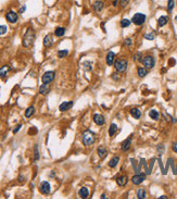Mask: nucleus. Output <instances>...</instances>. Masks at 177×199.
Wrapping results in <instances>:
<instances>
[{
	"label": "nucleus",
	"mask_w": 177,
	"mask_h": 199,
	"mask_svg": "<svg viewBox=\"0 0 177 199\" xmlns=\"http://www.w3.org/2000/svg\"><path fill=\"white\" fill-rule=\"evenodd\" d=\"M35 37H36V35H35V32L33 31V28H27V31L24 34L23 39H22L23 47H25V48L31 47L32 45L34 44V42H35Z\"/></svg>",
	"instance_id": "1"
},
{
	"label": "nucleus",
	"mask_w": 177,
	"mask_h": 199,
	"mask_svg": "<svg viewBox=\"0 0 177 199\" xmlns=\"http://www.w3.org/2000/svg\"><path fill=\"white\" fill-rule=\"evenodd\" d=\"M96 142V135L91 131H85L83 133V144L85 146H90Z\"/></svg>",
	"instance_id": "2"
},
{
	"label": "nucleus",
	"mask_w": 177,
	"mask_h": 199,
	"mask_svg": "<svg viewBox=\"0 0 177 199\" xmlns=\"http://www.w3.org/2000/svg\"><path fill=\"white\" fill-rule=\"evenodd\" d=\"M127 65H128V63H127V60H125V59H118L114 62V68L120 73H124L127 70Z\"/></svg>",
	"instance_id": "3"
},
{
	"label": "nucleus",
	"mask_w": 177,
	"mask_h": 199,
	"mask_svg": "<svg viewBox=\"0 0 177 199\" xmlns=\"http://www.w3.org/2000/svg\"><path fill=\"white\" fill-rule=\"evenodd\" d=\"M146 19L147 16L143 13H136L134 16H133V19H132V22L135 25H138L139 26V25H142L146 22Z\"/></svg>",
	"instance_id": "4"
},
{
	"label": "nucleus",
	"mask_w": 177,
	"mask_h": 199,
	"mask_svg": "<svg viewBox=\"0 0 177 199\" xmlns=\"http://www.w3.org/2000/svg\"><path fill=\"white\" fill-rule=\"evenodd\" d=\"M55 73L53 71H47V72H45V74L43 75L41 81H43V84H49V83H51V82L55 80Z\"/></svg>",
	"instance_id": "5"
},
{
	"label": "nucleus",
	"mask_w": 177,
	"mask_h": 199,
	"mask_svg": "<svg viewBox=\"0 0 177 199\" xmlns=\"http://www.w3.org/2000/svg\"><path fill=\"white\" fill-rule=\"evenodd\" d=\"M154 63H155V60L152 56H146L142 59V64L145 65L146 69H152L154 67Z\"/></svg>",
	"instance_id": "6"
},
{
	"label": "nucleus",
	"mask_w": 177,
	"mask_h": 199,
	"mask_svg": "<svg viewBox=\"0 0 177 199\" xmlns=\"http://www.w3.org/2000/svg\"><path fill=\"white\" fill-rule=\"evenodd\" d=\"M50 190H51V187H50V184L47 181L41 182V184L39 186V192L43 195H48V194H50Z\"/></svg>",
	"instance_id": "7"
},
{
	"label": "nucleus",
	"mask_w": 177,
	"mask_h": 199,
	"mask_svg": "<svg viewBox=\"0 0 177 199\" xmlns=\"http://www.w3.org/2000/svg\"><path fill=\"white\" fill-rule=\"evenodd\" d=\"M6 19L9 23H15L18 19V13H15L14 11H9V12L6 14Z\"/></svg>",
	"instance_id": "8"
},
{
	"label": "nucleus",
	"mask_w": 177,
	"mask_h": 199,
	"mask_svg": "<svg viewBox=\"0 0 177 199\" xmlns=\"http://www.w3.org/2000/svg\"><path fill=\"white\" fill-rule=\"evenodd\" d=\"M146 180V174H136L132 177V182L135 185H139Z\"/></svg>",
	"instance_id": "9"
},
{
	"label": "nucleus",
	"mask_w": 177,
	"mask_h": 199,
	"mask_svg": "<svg viewBox=\"0 0 177 199\" xmlns=\"http://www.w3.org/2000/svg\"><path fill=\"white\" fill-rule=\"evenodd\" d=\"M92 8H93V10H95L96 12H101L104 8L103 1H101V0H96V1L93 2V5H92Z\"/></svg>",
	"instance_id": "10"
},
{
	"label": "nucleus",
	"mask_w": 177,
	"mask_h": 199,
	"mask_svg": "<svg viewBox=\"0 0 177 199\" xmlns=\"http://www.w3.org/2000/svg\"><path fill=\"white\" fill-rule=\"evenodd\" d=\"M93 122L96 123L97 125H103L105 123V119L102 114H98L96 113L95 115H93Z\"/></svg>",
	"instance_id": "11"
},
{
	"label": "nucleus",
	"mask_w": 177,
	"mask_h": 199,
	"mask_svg": "<svg viewBox=\"0 0 177 199\" xmlns=\"http://www.w3.org/2000/svg\"><path fill=\"white\" fill-rule=\"evenodd\" d=\"M73 107V101H65V102H62L60 107H59V109H60V111L61 112H64V111H67L68 109H71Z\"/></svg>",
	"instance_id": "12"
},
{
	"label": "nucleus",
	"mask_w": 177,
	"mask_h": 199,
	"mask_svg": "<svg viewBox=\"0 0 177 199\" xmlns=\"http://www.w3.org/2000/svg\"><path fill=\"white\" fill-rule=\"evenodd\" d=\"M114 59H115V53L113 51H109L108 55H107V58H105L107 64L108 65H112L114 63Z\"/></svg>",
	"instance_id": "13"
},
{
	"label": "nucleus",
	"mask_w": 177,
	"mask_h": 199,
	"mask_svg": "<svg viewBox=\"0 0 177 199\" xmlns=\"http://www.w3.org/2000/svg\"><path fill=\"white\" fill-rule=\"evenodd\" d=\"M127 182H128V179L125 175H122V176L117 177V180H116V183H117L118 186H125L127 184Z\"/></svg>",
	"instance_id": "14"
},
{
	"label": "nucleus",
	"mask_w": 177,
	"mask_h": 199,
	"mask_svg": "<svg viewBox=\"0 0 177 199\" xmlns=\"http://www.w3.org/2000/svg\"><path fill=\"white\" fill-rule=\"evenodd\" d=\"M97 152H98V156H99L101 159H104V158L107 157V155H108V150L105 149V147H103V146L98 147Z\"/></svg>",
	"instance_id": "15"
},
{
	"label": "nucleus",
	"mask_w": 177,
	"mask_h": 199,
	"mask_svg": "<svg viewBox=\"0 0 177 199\" xmlns=\"http://www.w3.org/2000/svg\"><path fill=\"white\" fill-rule=\"evenodd\" d=\"M78 196H80V198H83V199L88 198V196H89L88 188H87V187H82V188L80 189V192H78Z\"/></svg>",
	"instance_id": "16"
},
{
	"label": "nucleus",
	"mask_w": 177,
	"mask_h": 199,
	"mask_svg": "<svg viewBox=\"0 0 177 199\" xmlns=\"http://www.w3.org/2000/svg\"><path fill=\"white\" fill-rule=\"evenodd\" d=\"M53 43V39H52V36L48 34V35H46L45 38H43V46L45 47H50L51 45Z\"/></svg>",
	"instance_id": "17"
},
{
	"label": "nucleus",
	"mask_w": 177,
	"mask_h": 199,
	"mask_svg": "<svg viewBox=\"0 0 177 199\" xmlns=\"http://www.w3.org/2000/svg\"><path fill=\"white\" fill-rule=\"evenodd\" d=\"M130 145H132V137L127 138V139L122 144V151H127V150L130 148Z\"/></svg>",
	"instance_id": "18"
},
{
	"label": "nucleus",
	"mask_w": 177,
	"mask_h": 199,
	"mask_svg": "<svg viewBox=\"0 0 177 199\" xmlns=\"http://www.w3.org/2000/svg\"><path fill=\"white\" fill-rule=\"evenodd\" d=\"M167 22H168V18L165 16V15H162V16H160L159 20H158V25H159V27H162V26H164V25L167 24Z\"/></svg>",
	"instance_id": "19"
},
{
	"label": "nucleus",
	"mask_w": 177,
	"mask_h": 199,
	"mask_svg": "<svg viewBox=\"0 0 177 199\" xmlns=\"http://www.w3.org/2000/svg\"><path fill=\"white\" fill-rule=\"evenodd\" d=\"M49 84H43L40 87H39V94L40 95H47L49 93Z\"/></svg>",
	"instance_id": "20"
},
{
	"label": "nucleus",
	"mask_w": 177,
	"mask_h": 199,
	"mask_svg": "<svg viewBox=\"0 0 177 199\" xmlns=\"http://www.w3.org/2000/svg\"><path fill=\"white\" fill-rule=\"evenodd\" d=\"M130 114L133 115V118L135 119H140L141 117V111L138 109V108H133L132 110H130Z\"/></svg>",
	"instance_id": "21"
},
{
	"label": "nucleus",
	"mask_w": 177,
	"mask_h": 199,
	"mask_svg": "<svg viewBox=\"0 0 177 199\" xmlns=\"http://www.w3.org/2000/svg\"><path fill=\"white\" fill-rule=\"evenodd\" d=\"M9 71H10V67L9 65H3L2 68H0V77L3 78Z\"/></svg>",
	"instance_id": "22"
},
{
	"label": "nucleus",
	"mask_w": 177,
	"mask_h": 199,
	"mask_svg": "<svg viewBox=\"0 0 177 199\" xmlns=\"http://www.w3.org/2000/svg\"><path fill=\"white\" fill-rule=\"evenodd\" d=\"M118 161H120V157H117V156L113 157L110 160V162H109V167L110 168H115L116 165H117V163H118Z\"/></svg>",
	"instance_id": "23"
},
{
	"label": "nucleus",
	"mask_w": 177,
	"mask_h": 199,
	"mask_svg": "<svg viewBox=\"0 0 177 199\" xmlns=\"http://www.w3.org/2000/svg\"><path fill=\"white\" fill-rule=\"evenodd\" d=\"M65 34V28L64 27H57L55 31V35L57 37H62Z\"/></svg>",
	"instance_id": "24"
},
{
	"label": "nucleus",
	"mask_w": 177,
	"mask_h": 199,
	"mask_svg": "<svg viewBox=\"0 0 177 199\" xmlns=\"http://www.w3.org/2000/svg\"><path fill=\"white\" fill-rule=\"evenodd\" d=\"M149 117L152 119V120H155V121H158L160 118V114H159V112L157 111V110H154V109H152V110H150V112H149Z\"/></svg>",
	"instance_id": "25"
},
{
	"label": "nucleus",
	"mask_w": 177,
	"mask_h": 199,
	"mask_svg": "<svg viewBox=\"0 0 177 199\" xmlns=\"http://www.w3.org/2000/svg\"><path fill=\"white\" fill-rule=\"evenodd\" d=\"M34 113H35V108L33 106L28 107V108L26 109V111H25V118H31Z\"/></svg>",
	"instance_id": "26"
},
{
	"label": "nucleus",
	"mask_w": 177,
	"mask_h": 199,
	"mask_svg": "<svg viewBox=\"0 0 177 199\" xmlns=\"http://www.w3.org/2000/svg\"><path fill=\"white\" fill-rule=\"evenodd\" d=\"M116 132H117V125L115 123H112L110 125V128H109V135L110 136H114Z\"/></svg>",
	"instance_id": "27"
},
{
	"label": "nucleus",
	"mask_w": 177,
	"mask_h": 199,
	"mask_svg": "<svg viewBox=\"0 0 177 199\" xmlns=\"http://www.w3.org/2000/svg\"><path fill=\"white\" fill-rule=\"evenodd\" d=\"M83 69H84V71H91L92 62H90V61H84L83 62Z\"/></svg>",
	"instance_id": "28"
},
{
	"label": "nucleus",
	"mask_w": 177,
	"mask_h": 199,
	"mask_svg": "<svg viewBox=\"0 0 177 199\" xmlns=\"http://www.w3.org/2000/svg\"><path fill=\"white\" fill-rule=\"evenodd\" d=\"M137 73H138V76L142 78V77H145V76H146L148 72H147L146 68H138V70H137Z\"/></svg>",
	"instance_id": "29"
},
{
	"label": "nucleus",
	"mask_w": 177,
	"mask_h": 199,
	"mask_svg": "<svg viewBox=\"0 0 177 199\" xmlns=\"http://www.w3.org/2000/svg\"><path fill=\"white\" fill-rule=\"evenodd\" d=\"M147 197V193L145 189H139L137 192V198L138 199H145Z\"/></svg>",
	"instance_id": "30"
},
{
	"label": "nucleus",
	"mask_w": 177,
	"mask_h": 199,
	"mask_svg": "<svg viewBox=\"0 0 177 199\" xmlns=\"http://www.w3.org/2000/svg\"><path fill=\"white\" fill-rule=\"evenodd\" d=\"M174 7H175V0H168L167 1V11L172 12V10L174 9Z\"/></svg>",
	"instance_id": "31"
},
{
	"label": "nucleus",
	"mask_w": 177,
	"mask_h": 199,
	"mask_svg": "<svg viewBox=\"0 0 177 199\" xmlns=\"http://www.w3.org/2000/svg\"><path fill=\"white\" fill-rule=\"evenodd\" d=\"M130 21H129L128 19H123L122 21H121V26H122L123 28H125V27H128L129 25H130Z\"/></svg>",
	"instance_id": "32"
},
{
	"label": "nucleus",
	"mask_w": 177,
	"mask_h": 199,
	"mask_svg": "<svg viewBox=\"0 0 177 199\" xmlns=\"http://www.w3.org/2000/svg\"><path fill=\"white\" fill-rule=\"evenodd\" d=\"M67 55H68V51L67 50H59L58 51V57L61 58V59L62 58H65Z\"/></svg>",
	"instance_id": "33"
},
{
	"label": "nucleus",
	"mask_w": 177,
	"mask_h": 199,
	"mask_svg": "<svg viewBox=\"0 0 177 199\" xmlns=\"http://www.w3.org/2000/svg\"><path fill=\"white\" fill-rule=\"evenodd\" d=\"M155 38V35H154V33H148L145 35V39H148V40H153Z\"/></svg>",
	"instance_id": "34"
},
{
	"label": "nucleus",
	"mask_w": 177,
	"mask_h": 199,
	"mask_svg": "<svg viewBox=\"0 0 177 199\" xmlns=\"http://www.w3.org/2000/svg\"><path fill=\"white\" fill-rule=\"evenodd\" d=\"M142 55H141V52H137L136 55L134 56V60L136 62H139V61H142Z\"/></svg>",
	"instance_id": "35"
},
{
	"label": "nucleus",
	"mask_w": 177,
	"mask_h": 199,
	"mask_svg": "<svg viewBox=\"0 0 177 199\" xmlns=\"http://www.w3.org/2000/svg\"><path fill=\"white\" fill-rule=\"evenodd\" d=\"M7 26L6 25H0V35H5L7 33Z\"/></svg>",
	"instance_id": "36"
},
{
	"label": "nucleus",
	"mask_w": 177,
	"mask_h": 199,
	"mask_svg": "<svg viewBox=\"0 0 177 199\" xmlns=\"http://www.w3.org/2000/svg\"><path fill=\"white\" fill-rule=\"evenodd\" d=\"M34 155H35V157H34V160L35 161H37L38 159H39V152H38V146H35V152H34Z\"/></svg>",
	"instance_id": "37"
},
{
	"label": "nucleus",
	"mask_w": 177,
	"mask_h": 199,
	"mask_svg": "<svg viewBox=\"0 0 177 199\" xmlns=\"http://www.w3.org/2000/svg\"><path fill=\"white\" fill-rule=\"evenodd\" d=\"M128 2L129 0H121L120 1V6H121V8H125V7L128 5Z\"/></svg>",
	"instance_id": "38"
},
{
	"label": "nucleus",
	"mask_w": 177,
	"mask_h": 199,
	"mask_svg": "<svg viewBox=\"0 0 177 199\" xmlns=\"http://www.w3.org/2000/svg\"><path fill=\"white\" fill-rule=\"evenodd\" d=\"M21 127H22V124H18V125H16V127L13 130V134H16V133L18 132V130H20Z\"/></svg>",
	"instance_id": "39"
},
{
	"label": "nucleus",
	"mask_w": 177,
	"mask_h": 199,
	"mask_svg": "<svg viewBox=\"0 0 177 199\" xmlns=\"http://www.w3.org/2000/svg\"><path fill=\"white\" fill-rule=\"evenodd\" d=\"M25 10H26V6L24 5V6H22L21 8H20V11H18V12H20V13H24Z\"/></svg>",
	"instance_id": "40"
},
{
	"label": "nucleus",
	"mask_w": 177,
	"mask_h": 199,
	"mask_svg": "<svg viewBox=\"0 0 177 199\" xmlns=\"http://www.w3.org/2000/svg\"><path fill=\"white\" fill-rule=\"evenodd\" d=\"M125 45H127V46H130V45H132L130 38H126V39H125Z\"/></svg>",
	"instance_id": "41"
},
{
	"label": "nucleus",
	"mask_w": 177,
	"mask_h": 199,
	"mask_svg": "<svg viewBox=\"0 0 177 199\" xmlns=\"http://www.w3.org/2000/svg\"><path fill=\"white\" fill-rule=\"evenodd\" d=\"M18 182H24V176L20 175V176H18Z\"/></svg>",
	"instance_id": "42"
},
{
	"label": "nucleus",
	"mask_w": 177,
	"mask_h": 199,
	"mask_svg": "<svg viewBox=\"0 0 177 199\" xmlns=\"http://www.w3.org/2000/svg\"><path fill=\"white\" fill-rule=\"evenodd\" d=\"M112 78H114V80H118V76L117 75H115V73L112 75Z\"/></svg>",
	"instance_id": "43"
},
{
	"label": "nucleus",
	"mask_w": 177,
	"mask_h": 199,
	"mask_svg": "<svg viewBox=\"0 0 177 199\" xmlns=\"http://www.w3.org/2000/svg\"><path fill=\"white\" fill-rule=\"evenodd\" d=\"M173 149H174V151H176V152H177V144H174V146H173Z\"/></svg>",
	"instance_id": "44"
},
{
	"label": "nucleus",
	"mask_w": 177,
	"mask_h": 199,
	"mask_svg": "<svg viewBox=\"0 0 177 199\" xmlns=\"http://www.w3.org/2000/svg\"><path fill=\"white\" fill-rule=\"evenodd\" d=\"M167 197L166 196H161V197H159V199H166Z\"/></svg>",
	"instance_id": "45"
},
{
	"label": "nucleus",
	"mask_w": 177,
	"mask_h": 199,
	"mask_svg": "<svg viewBox=\"0 0 177 199\" xmlns=\"http://www.w3.org/2000/svg\"><path fill=\"white\" fill-rule=\"evenodd\" d=\"M101 198H102V199H105V198H107V196H105V195H104V194H103V195L101 196Z\"/></svg>",
	"instance_id": "46"
},
{
	"label": "nucleus",
	"mask_w": 177,
	"mask_h": 199,
	"mask_svg": "<svg viewBox=\"0 0 177 199\" xmlns=\"http://www.w3.org/2000/svg\"><path fill=\"white\" fill-rule=\"evenodd\" d=\"M175 22L177 23V16H175Z\"/></svg>",
	"instance_id": "47"
}]
</instances>
